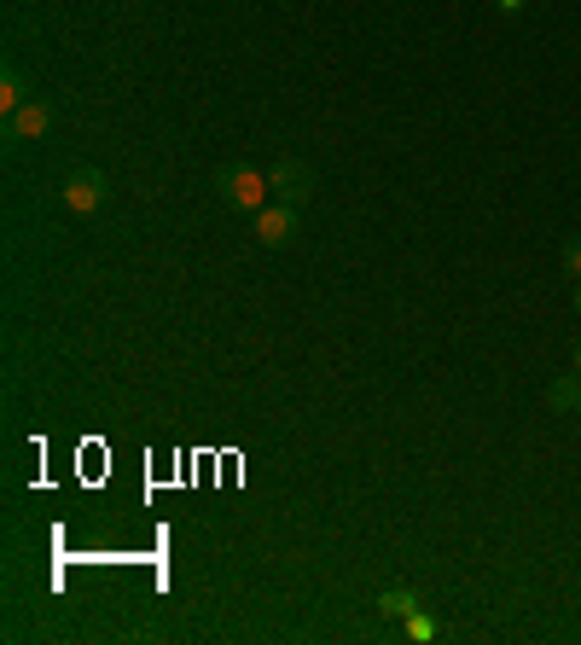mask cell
I'll return each mask as SVG.
<instances>
[{"label": "cell", "mask_w": 581, "mask_h": 645, "mask_svg": "<svg viewBox=\"0 0 581 645\" xmlns=\"http://www.w3.org/2000/svg\"><path fill=\"white\" fill-rule=\"evenodd\" d=\"M379 610H384V617H413V610H419V599H413V587H384L379 593Z\"/></svg>", "instance_id": "8"}, {"label": "cell", "mask_w": 581, "mask_h": 645, "mask_svg": "<svg viewBox=\"0 0 581 645\" xmlns=\"http://www.w3.org/2000/svg\"><path fill=\"white\" fill-rule=\"evenodd\" d=\"M564 268L581 280V233H570V239H564Z\"/></svg>", "instance_id": "9"}, {"label": "cell", "mask_w": 581, "mask_h": 645, "mask_svg": "<svg viewBox=\"0 0 581 645\" xmlns=\"http://www.w3.org/2000/svg\"><path fill=\"white\" fill-rule=\"evenodd\" d=\"M47 128H53V106H47V99H29V106H18L7 116L12 140H47Z\"/></svg>", "instance_id": "5"}, {"label": "cell", "mask_w": 581, "mask_h": 645, "mask_svg": "<svg viewBox=\"0 0 581 645\" xmlns=\"http://www.w3.org/2000/svg\"><path fill=\"white\" fill-rule=\"evenodd\" d=\"M576 372H581V337H576Z\"/></svg>", "instance_id": "11"}, {"label": "cell", "mask_w": 581, "mask_h": 645, "mask_svg": "<svg viewBox=\"0 0 581 645\" xmlns=\"http://www.w3.org/2000/svg\"><path fill=\"white\" fill-rule=\"evenodd\" d=\"M268 198L290 203V210H302V203L314 198V169L302 163V158H280V163L268 169Z\"/></svg>", "instance_id": "2"}, {"label": "cell", "mask_w": 581, "mask_h": 645, "mask_svg": "<svg viewBox=\"0 0 581 645\" xmlns=\"http://www.w3.org/2000/svg\"><path fill=\"white\" fill-rule=\"evenodd\" d=\"M256 239H262L268 250H285L290 239H297V210H290V203H262V210H256Z\"/></svg>", "instance_id": "3"}, {"label": "cell", "mask_w": 581, "mask_h": 645, "mask_svg": "<svg viewBox=\"0 0 581 645\" xmlns=\"http://www.w3.org/2000/svg\"><path fill=\"white\" fill-rule=\"evenodd\" d=\"M29 99H36V94H29V82H24V71H18V64H7V76H0V111H18V106H29Z\"/></svg>", "instance_id": "7"}, {"label": "cell", "mask_w": 581, "mask_h": 645, "mask_svg": "<svg viewBox=\"0 0 581 645\" xmlns=\"http://www.w3.org/2000/svg\"><path fill=\"white\" fill-rule=\"evenodd\" d=\"M106 198H111V181L99 175V169H76V175L64 181V203H71L76 215H94Z\"/></svg>", "instance_id": "4"}, {"label": "cell", "mask_w": 581, "mask_h": 645, "mask_svg": "<svg viewBox=\"0 0 581 645\" xmlns=\"http://www.w3.org/2000/svg\"><path fill=\"white\" fill-rule=\"evenodd\" d=\"M215 186H221V198H227L233 210H262V203H268V175H262V169H250V163H227L215 175Z\"/></svg>", "instance_id": "1"}, {"label": "cell", "mask_w": 581, "mask_h": 645, "mask_svg": "<svg viewBox=\"0 0 581 645\" xmlns=\"http://www.w3.org/2000/svg\"><path fill=\"white\" fill-rule=\"evenodd\" d=\"M576 309H581V280H576Z\"/></svg>", "instance_id": "12"}, {"label": "cell", "mask_w": 581, "mask_h": 645, "mask_svg": "<svg viewBox=\"0 0 581 645\" xmlns=\"http://www.w3.org/2000/svg\"><path fill=\"white\" fill-rule=\"evenodd\" d=\"M500 7H506V12H518V7H523V0H500Z\"/></svg>", "instance_id": "10"}, {"label": "cell", "mask_w": 581, "mask_h": 645, "mask_svg": "<svg viewBox=\"0 0 581 645\" xmlns=\"http://www.w3.org/2000/svg\"><path fill=\"white\" fill-rule=\"evenodd\" d=\"M546 407H553L558 419H576L581 413V372H564V379L546 384Z\"/></svg>", "instance_id": "6"}]
</instances>
